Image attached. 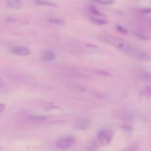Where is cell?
<instances>
[{"label":"cell","mask_w":151,"mask_h":151,"mask_svg":"<svg viewBox=\"0 0 151 151\" xmlns=\"http://www.w3.org/2000/svg\"><path fill=\"white\" fill-rule=\"evenodd\" d=\"M140 95L145 97H151V86L144 87L139 91Z\"/></svg>","instance_id":"9"},{"label":"cell","mask_w":151,"mask_h":151,"mask_svg":"<svg viewBox=\"0 0 151 151\" xmlns=\"http://www.w3.org/2000/svg\"><path fill=\"white\" fill-rule=\"evenodd\" d=\"M116 116L123 120H129L134 117V114L128 111H119L116 112Z\"/></svg>","instance_id":"5"},{"label":"cell","mask_w":151,"mask_h":151,"mask_svg":"<svg viewBox=\"0 0 151 151\" xmlns=\"http://www.w3.org/2000/svg\"><path fill=\"white\" fill-rule=\"evenodd\" d=\"M142 13H151V8H145V9H142V10H141Z\"/></svg>","instance_id":"18"},{"label":"cell","mask_w":151,"mask_h":151,"mask_svg":"<svg viewBox=\"0 0 151 151\" xmlns=\"http://www.w3.org/2000/svg\"><path fill=\"white\" fill-rule=\"evenodd\" d=\"M75 142V138L72 135H66L60 137L55 143L56 147L58 149L66 150L72 147Z\"/></svg>","instance_id":"2"},{"label":"cell","mask_w":151,"mask_h":151,"mask_svg":"<svg viewBox=\"0 0 151 151\" xmlns=\"http://www.w3.org/2000/svg\"><path fill=\"white\" fill-rule=\"evenodd\" d=\"M5 109V105L3 104V103H0V113L3 111Z\"/></svg>","instance_id":"20"},{"label":"cell","mask_w":151,"mask_h":151,"mask_svg":"<svg viewBox=\"0 0 151 151\" xmlns=\"http://www.w3.org/2000/svg\"><path fill=\"white\" fill-rule=\"evenodd\" d=\"M42 58L45 61H53L56 59V55L53 52L47 51L42 55Z\"/></svg>","instance_id":"8"},{"label":"cell","mask_w":151,"mask_h":151,"mask_svg":"<svg viewBox=\"0 0 151 151\" xmlns=\"http://www.w3.org/2000/svg\"><path fill=\"white\" fill-rule=\"evenodd\" d=\"M50 23L54 24L56 25H64L65 24V21L63 19H59V18H49L47 19Z\"/></svg>","instance_id":"10"},{"label":"cell","mask_w":151,"mask_h":151,"mask_svg":"<svg viewBox=\"0 0 151 151\" xmlns=\"http://www.w3.org/2000/svg\"><path fill=\"white\" fill-rule=\"evenodd\" d=\"M104 38L109 44L114 46L120 51L124 52H127L129 54L131 49H132V47H131V45L128 43H127L126 41L121 39V38H116L114 36H111V35H106V36H105Z\"/></svg>","instance_id":"1"},{"label":"cell","mask_w":151,"mask_h":151,"mask_svg":"<svg viewBox=\"0 0 151 151\" xmlns=\"http://www.w3.org/2000/svg\"><path fill=\"white\" fill-rule=\"evenodd\" d=\"M5 85V81L2 79L1 78H0V88H2Z\"/></svg>","instance_id":"19"},{"label":"cell","mask_w":151,"mask_h":151,"mask_svg":"<svg viewBox=\"0 0 151 151\" xmlns=\"http://www.w3.org/2000/svg\"><path fill=\"white\" fill-rule=\"evenodd\" d=\"M150 4H151V1H150Z\"/></svg>","instance_id":"21"},{"label":"cell","mask_w":151,"mask_h":151,"mask_svg":"<svg viewBox=\"0 0 151 151\" xmlns=\"http://www.w3.org/2000/svg\"><path fill=\"white\" fill-rule=\"evenodd\" d=\"M90 20H91V22H93V23L96 24L97 25H104L106 24H107V21L100 19V18L91 17L90 18Z\"/></svg>","instance_id":"13"},{"label":"cell","mask_w":151,"mask_h":151,"mask_svg":"<svg viewBox=\"0 0 151 151\" xmlns=\"http://www.w3.org/2000/svg\"><path fill=\"white\" fill-rule=\"evenodd\" d=\"M11 52L14 55L19 56H27L31 53L30 50L24 47H16L12 49Z\"/></svg>","instance_id":"4"},{"label":"cell","mask_w":151,"mask_h":151,"mask_svg":"<svg viewBox=\"0 0 151 151\" xmlns=\"http://www.w3.org/2000/svg\"><path fill=\"white\" fill-rule=\"evenodd\" d=\"M141 77L143 80L146 81H149L151 82V73L148 72H141Z\"/></svg>","instance_id":"16"},{"label":"cell","mask_w":151,"mask_h":151,"mask_svg":"<svg viewBox=\"0 0 151 151\" xmlns=\"http://www.w3.org/2000/svg\"><path fill=\"white\" fill-rule=\"evenodd\" d=\"M113 132L111 130H102L99 132L97 139L101 145L106 146L111 142L112 139H113Z\"/></svg>","instance_id":"3"},{"label":"cell","mask_w":151,"mask_h":151,"mask_svg":"<svg viewBox=\"0 0 151 151\" xmlns=\"http://www.w3.org/2000/svg\"><path fill=\"white\" fill-rule=\"evenodd\" d=\"M150 26H151V25H150Z\"/></svg>","instance_id":"22"},{"label":"cell","mask_w":151,"mask_h":151,"mask_svg":"<svg viewBox=\"0 0 151 151\" xmlns=\"http://www.w3.org/2000/svg\"><path fill=\"white\" fill-rule=\"evenodd\" d=\"M47 116L44 115H30L29 116V119L34 122H40V121H44L47 119Z\"/></svg>","instance_id":"11"},{"label":"cell","mask_w":151,"mask_h":151,"mask_svg":"<svg viewBox=\"0 0 151 151\" xmlns=\"http://www.w3.org/2000/svg\"><path fill=\"white\" fill-rule=\"evenodd\" d=\"M94 2L98 3L100 4H105V5H109L114 2L115 0H92Z\"/></svg>","instance_id":"15"},{"label":"cell","mask_w":151,"mask_h":151,"mask_svg":"<svg viewBox=\"0 0 151 151\" xmlns=\"http://www.w3.org/2000/svg\"><path fill=\"white\" fill-rule=\"evenodd\" d=\"M35 4H40V5H44V6H50V7H55V4L54 3L51 2L47 0H34Z\"/></svg>","instance_id":"12"},{"label":"cell","mask_w":151,"mask_h":151,"mask_svg":"<svg viewBox=\"0 0 151 151\" xmlns=\"http://www.w3.org/2000/svg\"><path fill=\"white\" fill-rule=\"evenodd\" d=\"M89 10L93 15H94V16H102V17H103V16H104V15L102 14V13H100V12L99 11V10H97L95 7H94V6H93V5L90 6Z\"/></svg>","instance_id":"14"},{"label":"cell","mask_w":151,"mask_h":151,"mask_svg":"<svg viewBox=\"0 0 151 151\" xmlns=\"http://www.w3.org/2000/svg\"><path fill=\"white\" fill-rule=\"evenodd\" d=\"M90 124H91V122H90V121L88 119H81L77 122L76 128L81 130H85L86 128H88V127L90 126Z\"/></svg>","instance_id":"6"},{"label":"cell","mask_w":151,"mask_h":151,"mask_svg":"<svg viewBox=\"0 0 151 151\" xmlns=\"http://www.w3.org/2000/svg\"><path fill=\"white\" fill-rule=\"evenodd\" d=\"M7 7L13 9H20L22 7V3L20 0H7Z\"/></svg>","instance_id":"7"},{"label":"cell","mask_w":151,"mask_h":151,"mask_svg":"<svg viewBox=\"0 0 151 151\" xmlns=\"http://www.w3.org/2000/svg\"><path fill=\"white\" fill-rule=\"evenodd\" d=\"M116 29H117L119 32H120L121 33L124 34V35H125V34H127L128 32V31L125 28L122 27L120 26V25H116Z\"/></svg>","instance_id":"17"}]
</instances>
